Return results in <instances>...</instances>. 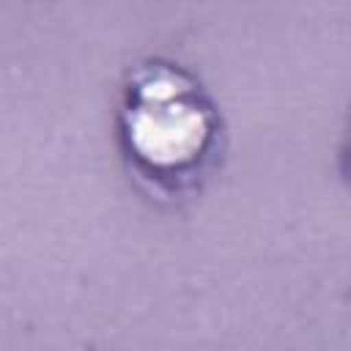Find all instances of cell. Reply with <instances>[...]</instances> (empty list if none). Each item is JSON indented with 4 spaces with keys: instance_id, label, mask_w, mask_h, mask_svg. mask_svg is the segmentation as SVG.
Segmentation results:
<instances>
[{
    "instance_id": "obj_1",
    "label": "cell",
    "mask_w": 351,
    "mask_h": 351,
    "mask_svg": "<svg viewBox=\"0 0 351 351\" xmlns=\"http://www.w3.org/2000/svg\"><path fill=\"white\" fill-rule=\"evenodd\" d=\"M118 137L129 170L156 200L203 186L222 154L219 112L200 82L176 63H137L123 82Z\"/></svg>"
}]
</instances>
